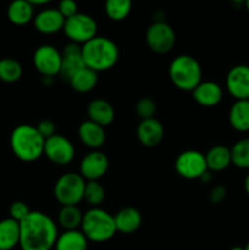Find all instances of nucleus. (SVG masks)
Masks as SVG:
<instances>
[{
	"label": "nucleus",
	"instance_id": "obj_1",
	"mask_svg": "<svg viewBox=\"0 0 249 250\" xmlns=\"http://www.w3.org/2000/svg\"><path fill=\"white\" fill-rule=\"evenodd\" d=\"M55 221L41 211H31L20 222V248L22 250H51L58 239Z\"/></svg>",
	"mask_w": 249,
	"mask_h": 250
},
{
	"label": "nucleus",
	"instance_id": "obj_2",
	"mask_svg": "<svg viewBox=\"0 0 249 250\" xmlns=\"http://www.w3.org/2000/svg\"><path fill=\"white\" fill-rule=\"evenodd\" d=\"M82 58L85 67L99 73L116 65L120 51L114 41L106 37L95 36L82 45Z\"/></svg>",
	"mask_w": 249,
	"mask_h": 250
},
{
	"label": "nucleus",
	"instance_id": "obj_3",
	"mask_svg": "<svg viewBox=\"0 0 249 250\" xmlns=\"http://www.w3.org/2000/svg\"><path fill=\"white\" fill-rule=\"evenodd\" d=\"M45 139L41 136L36 126L20 125L15 127L10 136V146L19 160L33 163L44 155Z\"/></svg>",
	"mask_w": 249,
	"mask_h": 250
},
{
	"label": "nucleus",
	"instance_id": "obj_4",
	"mask_svg": "<svg viewBox=\"0 0 249 250\" xmlns=\"http://www.w3.org/2000/svg\"><path fill=\"white\" fill-rule=\"evenodd\" d=\"M168 77L172 84L180 90L193 92L202 82V67L199 61L187 54L176 56L168 66Z\"/></svg>",
	"mask_w": 249,
	"mask_h": 250
},
{
	"label": "nucleus",
	"instance_id": "obj_5",
	"mask_svg": "<svg viewBox=\"0 0 249 250\" xmlns=\"http://www.w3.org/2000/svg\"><path fill=\"white\" fill-rule=\"evenodd\" d=\"M81 229L85 238L94 243L110 241L117 233L114 216L100 208H92L83 214Z\"/></svg>",
	"mask_w": 249,
	"mask_h": 250
},
{
	"label": "nucleus",
	"instance_id": "obj_6",
	"mask_svg": "<svg viewBox=\"0 0 249 250\" xmlns=\"http://www.w3.org/2000/svg\"><path fill=\"white\" fill-rule=\"evenodd\" d=\"M85 182L87 181L76 172H66L56 180L54 186V197L61 204L77 205L83 200Z\"/></svg>",
	"mask_w": 249,
	"mask_h": 250
},
{
	"label": "nucleus",
	"instance_id": "obj_7",
	"mask_svg": "<svg viewBox=\"0 0 249 250\" xmlns=\"http://www.w3.org/2000/svg\"><path fill=\"white\" fill-rule=\"evenodd\" d=\"M62 31L72 43L84 44L97 36L98 24L90 15L77 12L66 19Z\"/></svg>",
	"mask_w": 249,
	"mask_h": 250
},
{
	"label": "nucleus",
	"instance_id": "obj_8",
	"mask_svg": "<svg viewBox=\"0 0 249 250\" xmlns=\"http://www.w3.org/2000/svg\"><path fill=\"white\" fill-rule=\"evenodd\" d=\"M145 41L151 51L167 54L176 43V33L172 27L164 21H156L146 29Z\"/></svg>",
	"mask_w": 249,
	"mask_h": 250
},
{
	"label": "nucleus",
	"instance_id": "obj_9",
	"mask_svg": "<svg viewBox=\"0 0 249 250\" xmlns=\"http://www.w3.org/2000/svg\"><path fill=\"white\" fill-rule=\"evenodd\" d=\"M175 170L186 180H200L208 171L205 155L198 150L182 151L175 160Z\"/></svg>",
	"mask_w": 249,
	"mask_h": 250
},
{
	"label": "nucleus",
	"instance_id": "obj_10",
	"mask_svg": "<svg viewBox=\"0 0 249 250\" xmlns=\"http://www.w3.org/2000/svg\"><path fill=\"white\" fill-rule=\"evenodd\" d=\"M33 65L43 77L53 78L60 73L61 53L49 44L38 46L33 54Z\"/></svg>",
	"mask_w": 249,
	"mask_h": 250
},
{
	"label": "nucleus",
	"instance_id": "obj_11",
	"mask_svg": "<svg viewBox=\"0 0 249 250\" xmlns=\"http://www.w3.org/2000/svg\"><path fill=\"white\" fill-rule=\"evenodd\" d=\"M44 155L55 165L65 166L75 158V146L70 139L56 133L45 141Z\"/></svg>",
	"mask_w": 249,
	"mask_h": 250
},
{
	"label": "nucleus",
	"instance_id": "obj_12",
	"mask_svg": "<svg viewBox=\"0 0 249 250\" xmlns=\"http://www.w3.org/2000/svg\"><path fill=\"white\" fill-rule=\"evenodd\" d=\"M109 170V159L99 150H92L83 156L80 164V175L85 181H98L106 175Z\"/></svg>",
	"mask_w": 249,
	"mask_h": 250
},
{
	"label": "nucleus",
	"instance_id": "obj_13",
	"mask_svg": "<svg viewBox=\"0 0 249 250\" xmlns=\"http://www.w3.org/2000/svg\"><path fill=\"white\" fill-rule=\"evenodd\" d=\"M226 88L236 100L249 99V66L232 67L227 73Z\"/></svg>",
	"mask_w": 249,
	"mask_h": 250
},
{
	"label": "nucleus",
	"instance_id": "obj_14",
	"mask_svg": "<svg viewBox=\"0 0 249 250\" xmlns=\"http://www.w3.org/2000/svg\"><path fill=\"white\" fill-rule=\"evenodd\" d=\"M85 67L82 58V46L76 43H68L61 53V68L59 76L63 80L70 81L73 75Z\"/></svg>",
	"mask_w": 249,
	"mask_h": 250
},
{
	"label": "nucleus",
	"instance_id": "obj_15",
	"mask_svg": "<svg viewBox=\"0 0 249 250\" xmlns=\"http://www.w3.org/2000/svg\"><path fill=\"white\" fill-rule=\"evenodd\" d=\"M66 19L58 9H45L34 16L33 23L42 34H55L62 31Z\"/></svg>",
	"mask_w": 249,
	"mask_h": 250
},
{
	"label": "nucleus",
	"instance_id": "obj_16",
	"mask_svg": "<svg viewBox=\"0 0 249 250\" xmlns=\"http://www.w3.org/2000/svg\"><path fill=\"white\" fill-rule=\"evenodd\" d=\"M137 137L142 146L146 148L156 146L164 138V126L155 117L142 120L137 127Z\"/></svg>",
	"mask_w": 249,
	"mask_h": 250
},
{
	"label": "nucleus",
	"instance_id": "obj_17",
	"mask_svg": "<svg viewBox=\"0 0 249 250\" xmlns=\"http://www.w3.org/2000/svg\"><path fill=\"white\" fill-rule=\"evenodd\" d=\"M78 137H80L81 142L92 150H98L99 148H102L103 144L105 143V139H106L104 127L99 126L90 120L83 121L80 125Z\"/></svg>",
	"mask_w": 249,
	"mask_h": 250
},
{
	"label": "nucleus",
	"instance_id": "obj_18",
	"mask_svg": "<svg viewBox=\"0 0 249 250\" xmlns=\"http://www.w3.org/2000/svg\"><path fill=\"white\" fill-rule=\"evenodd\" d=\"M193 98L199 105L205 107L216 106L222 100V89L217 83L211 81L200 82L192 92Z\"/></svg>",
	"mask_w": 249,
	"mask_h": 250
},
{
	"label": "nucleus",
	"instance_id": "obj_19",
	"mask_svg": "<svg viewBox=\"0 0 249 250\" xmlns=\"http://www.w3.org/2000/svg\"><path fill=\"white\" fill-rule=\"evenodd\" d=\"M87 114L89 117L88 120L95 122L102 127L109 126L115 120L114 107L105 99L92 100L87 107Z\"/></svg>",
	"mask_w": 249,
	"mask_h": 250
},
{
	"label": "nucleus",
	"instance_id": "obj_20",
	"mask_svg": "<svg viewBox=\"0 0 249 250\" xmlns=\"http://www.w3.org/2000/svg\"><path fill=\"white\" fill-rule=\"evenodd\" d=\"M117 232L124 234H132L141 227L142 215L136 208L127 207L120 210L114 216Z\"/></svg>",
	"mask_w": 249,
	"mask_h": 250
},
{
	"label": "nucleus",
	"instance_id": "obj_21",
	"mask_svg": "<svg viewBox=\"0 0 249 250\" xmlns=\"http://www.w3.org/2000/svg\"><path fill=\"white\" fill-rule=\"evenodd\" d=\"M7 19L15 26H26L33 21V5L27 0H12L7 7Z\"/></svg>",
	"mask_w": 249,
	"mask_h": 250
},
{
	"label": "nucleus",
	"instance_id": "obj_22",
	"mask_svg": "<svg viewBox=\"0 0 249 250\" xmlns=\"http://www.w3.org/2000/svg\"><path fill=\"white\" fill-rule=\"evenodd\" d=\"M208 170L210 172H220L232 164L231 149L225 146H215L205 154Z\"/></svg>",
	"mask_w": 249,
	"mask_h": 250
},
{
	"label": "nucleus",
	"instance_id": "obj_23",
	"mask_svg": "<svg viewBox=\"0 0 249 250\" xmlns=\"http://www.w3.org/2000/svg\"><path fill=\"white\" fill-rule=\"evenodd\" d=\"M20 244V222L11 217L0 220V250H12Z\"/></svg>",
	"mask_w": 249,
	"mask_h": 250
},
{
	"label": "nucleus",
	"instance_id": "obj_24",
	"mask_svg": "<svg viewBox=\"0 0 249 250\" xmlns=\"http://www.w3.org/2000/svg\"><path fill=\"white\" fill-rule=\"evenodd\" d=\"M88 241L82 231L72 229L65 231L59 234L56 243L54 246L55 250H88Z\"/></svg>",
	"mask_w": 249,
	"mask_h": 250
},
{
	"label": "nucleus",
	"instance_id": "obj_25",
	"mask_svg": "<svg viewBox=\"0 0 249 250\" xmlns=\"http://www.w3.org/2000/svg\"><path fill=\"white\" fill-rule=\"evenodd\" d=\"M229 124L238 132L249 131V99L236 100L229 109Z\"/></svg>",
	"mask_w": 249,
	"mask_h": 250
},
{
	"label": "nucleus",
	"instance_id": "obj_26",
	"mask_svg": "<svg viewBox=\"0 0 249 250\" xmlns=\"http://www.w3.org/2000/svg\"><path fill=\"white\" fill-rule=\"evenodd\" d=\"M71 88L77 93H89L98 84V73L88 67H83L70 81Z\"/></svg>",
	"mask_w": 249,
	"mask_h": 250
},
{
	"label": "nucleus",
	"instance_id": "obj_27",
	"mask_svg": "<svg viewBox=\"0 0 249 250\" xmlns=\"http://www.w3.org/2000/svg\"><path fill=\"white\" fill-rule=\"evenodd\" d=\"M83 220V214L78 209L77 205H66L61 207L58 214V222L65 231H72L81 227Z\"/></svg>",
	"mask_w": 249,
	"mask_h": 250
},
{
	"label": "nucleus",
	"instance_id": "obj_28",
	"mask_svg": "<svg viewBox=\"0 0 249 250\" xmlns=\"http://www.w3.org/2000/svg\"><path fill=\"white\" fill-rule=\"evenodd\" d=\"M22 77V66L12 58L0 60V81L5 83H15Z\"/></svg>",
	"mask_w": 249,
	"mask_h": 250
},
{
	"label": "nucleus",
	"instance_id": "obj_29",
	"mask_svg": "<svg viewBox=\"0 0 249 250\" xmlns=\"http://www.w3.org/2000/svg\"><path fill=\"white\" fill-rule=\"evenodd\" d=\"M132 10V0H105V12L112 21H122Z\"/></svg>",
	"mask_w": 249,
	"mask_h": 250
},
{
	"label": "nucleus",
	"instance_id": "obj_30",
	"mask_svg": "<svg viewBox=\"0 0 249 250\" xmlns=\"http://www.w3.org/2000/svg\"><path fill=\"white\" fill-rule=\"evenodd\" d=\"M232 164L238 168H249V138L239 139L231 149Z\"/></svg>",
	"mask_w": 249,
	"mask_h": 250
},
{
	"label": "nucleus",
	"instance_id": "obj_31",
	"mask_svg": "<svg viewBox=\"0 0 249 250\" xmlns=\"http://www.w3.org/2000/svg\"><path fill=\"white\" fill-rule=\"evenodd\" d=\"M105 199V189L98 181H87L85 182L83 200L92 208H99Z\"/></svg>",
	"mask_w": 249,
	"mask_h": 250
},
{
	"label": "nucleus",
	"instance_id": "obj_32",
	"mask_svg": "<svg viewBox=\"0 0 249 250\" xmlns=\"http://www.w3.org/2000/svg\"><path fill=\"white\" fill-rule=\"evenodd\" d=\"M134 109H136V114L138 115L139 119L148 120L155 116L158 107H156V103L153 99L143 97L137 102Z\"/></svg>",
	"mask_w": 249,
	"mask_h": 250
},
{
	"label": "nucleus",
	"instance_id": "obj_33",
	"mask_svg": "<svg viewBox=\"0 0 249 250\" xmlns=\"http://www.w3.org/2000/svg\"><path fill=\"white\" fill-rule=\"evenodd\" d=\"M32 210L29 209L28 205L24 202H21V200H17V202H14L9 208V214L11 219H14L15 221L21 222L22 220L26 219L29 215Z\"/></svg>",
	"mask_w": 249,
	"mask_h": 250
},
{
	"label": "nucleus",
	"instance_id": "obj_34",
	"mask_svg": "<svg viewBox=\"0 0 249 250\" xmlns=\"http://www.w3.org/2000/svg\"><path fill=\"white\" fill-rule=\"evenodd\" d=\"M58 10L65 19H68L78 12L77 2L75 0H60Z\"/></svg>",
	"mask_w": 249,
	"mask_h": 250
},
{
	"label": "nucleus",
	"instance_id": "obj_35",
	"mask_svg": "<svg viewBox=\"0 0 249 250\" xmlns=\"http://www.w3.org/2000/svg\"><path fill=\"white\" fill-rule=\"evenodd\" d=\"M36 128L38 129L41 136L43 137L45 141L48 138H50V137H53L54 134H56L55 124H54L51 120H42V121L37 125Z\"/></svg>",
	"mask_w": 249,
	"mask_h": 250
},
{
	"label": "nucleus",
	"instance_id": "obj_36",
	"mask_svg": "<svg viewBox=\"0 0 249 250\" xmlns=\"http://www.w3.org/2000/svg\"><path fill=\"white\" fill-rule=\"evenodd\" d=\"M226 198V188L224 186H216L211 189L209 194V200L211 204H220Z\"/></svg>",
	"mask_w": 249,
	"mask_h": 250
},
{
	"label": "nucleus",
	"instance_id": "obj_37",
	"mask_svg": "<svg viewBox=\"0 0 249 250\" xmlns=\"http://www.w3.org/2000/svg\"><path fill=\"white\" fill-rule=\"evenodd\" d=\"M27 1L29 2V4H32L34 6V5H45L48 4V2H50L51 0H27Z\"/></svg>",
	"mask_w": 249,
	"mask_h": 250
},
{
	"label": "nucleus",
	"instance_id": "obj_38",
	"mask_svg": "<svg viewBox=\"0 0 249 250\" xmlns=\"http://www.w3.org/2000/svg\"><path fill=\"white\" fill-rule=\"evenodd\" d=\"M244 190H246L247 194L249 195V173L244 178Z\"/></svg>",
	"mask_w": 249,
	"mask_h": 250
},
{
	"label": "nucleus",
	"instance_id": "obj_39",
	"mask_svg": "<svg viewBox=\"0 0 249 250\" xmlns=\"http://www.w3.org/2000/svg\"><path fill=\"white\" fill-rule=\"evenodd\" d=\"M229 1L236 2V4H241V2H244V1H246V0H229Z\"/></svg>",
	"mask_w": 249,
	"mask_h": 250
},
{
	"label": "nucleus",
	"instance_id": "obj_40",
	"mask_svg": "<svg viewBox=\"0 0 249 250\" xmlns=\"http://www.w3.org/2000/svg\"><path fill=\"white\" fill-rule=\"evenodd\" d=\"M244 6H246V9L249 11V0H246V1H244Z\"/></svg>",
	"mask_w": 249,
	"mask_h": 250
},
{
	"label": "nucleus",
	"instance_id": "obj_41",
	"mask_svg": "<svg viewBox=\"0 0 249 250\" xmlns=\"http://www.w3.org/2000/svg\"><path fill=\"white\" fill-rule=\"evenodd\" d=\"M231 250H244V247H233Z\"/></svg>",
	"mask_w": 249,
	"mask_h": 250
},
{
	"label": "nucleus",
	"instance_id": "obj_42",
	"mask_svg": "<svg viewBox=\"0 0 249 250\" xmlns=\"http://www.w3.org/2000/svg\"><path fill=\"white\" fill-rule=\"evenodd\" d=\"M244 250H249V242H248V243H247V246L244 247Z\"/></svg>",
	"mask_w": 249,
	"mask_h": 250
},
{
	"label": "nucleus",
	"instance_id": "obj_43",
	"mask_svg": "<svg viewBox=\"0 0 249 250\" xmlns=\"http://www.w3.org/2000/svg\"><path fill=\"white\" fill-rule=\"evenodd\" d=\"M51 250H55V249H51Z\"/></svg>",
	"mask_w": 249,
	"mask_h": 250
}]
</instances>
